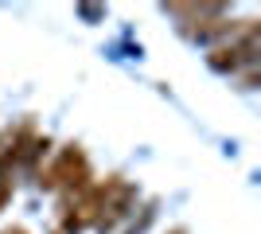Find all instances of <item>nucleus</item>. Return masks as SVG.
I'll return each instance as SVG.
<instances>
[{
	"instance_id": "1",
	"label": "nucleus",
	"mask_w": 261,
	"mask_h": 234,
	"mask_svg": "<svg viewBox=\"0 0 261 234\" xmlns=\"http://www.w3.org/2000/svg\"><path fill=\"white\" fill-rule=\"evenodd\" d=\"M12 199V179L8 176H0V211H4V203Z\"/></svg>"
},
{
	"instance_id": "2",
	"label": "nucleus",
	"mask_w": 261,
	"mask_h": 234,
	"mask_svg": "<svg viewBox=\"0 0 261 234\" xmlns=\"http://www.w3.org/2000/svg\"><path fill=\"white\" fill-rule=\"evenodd\" d=\"M4 234H28V230H23V226H8Z\"/></svg>"
},
{
	"instance_id": "3",
	"label": "nucleus",
	"mask_w": 261,
	"mask_h": 234,
	"mask_svg": "<svg viewBox=\"0 0 261 234\" xmlns=\"http://www.w3.org/2000/svg\"><path fill=\"white\" fill-rule=\"evenodd\" d=\"M172 234H187V230H184V226H175V230H172Z\"/></svg>"
}]
</instances>
